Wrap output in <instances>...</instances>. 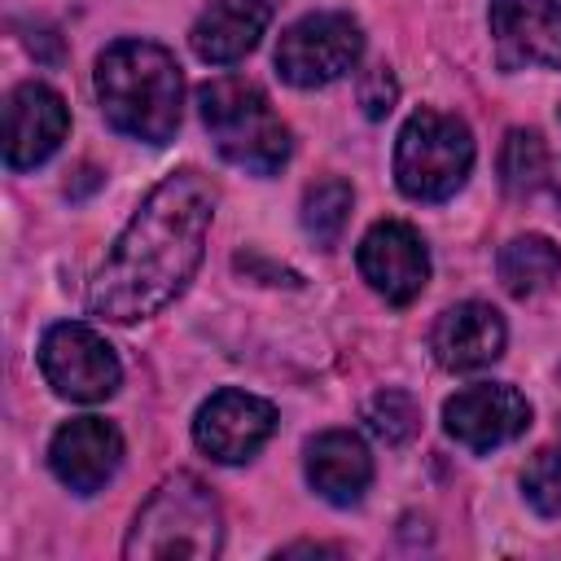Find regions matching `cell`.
<instances>
[{"label":"cell","instance_id":"cell-1","mask_svg":"<svg viewBox=\"0 0 561 561\" xmlns=\"http://www.w3.org/2000/svg\"><path fill=\"white\" fill-rule=\"evenodd\" d=\"M215 219V188L202 171H171L149 188L131 224L88 285V311L110 324L158 316L193 280Z\"/></svg>","mask_w":561,"mask_h":561},{"label":"cell","instance_id":"cell-2","mask_svg":"<svg viewBox=\"0 0 561 561\" xmlns=\"http://www.w3.org/2000/svg\"><path fill=\"white\" fill-rule=\"evenodd\" d=\"M96 101L114 131L145 145H167L184 105L180 61L153 39H114L96 57Z\"/></svg>","mask_w":561,"mask_h":561},{"label":"cell","instance_id":"cell-3","mask_svg":"<svg viewBox=\"0 0 561 561\" xmlns=\"http://www.w3.org/2000/svg\"><path fill=\"white\" fill-rule=\"evenodd\" d=\"M197 110L224 162L250 175H276L285 167L294 140L259 83L237 79V75L210 79L197 88Z\"/></svg>","mask_w":561,"mask_h":561},{"label":"cell","instance_id":"cell-4","mask_svg":"<svg viewBox=\"0 0 561 561\" xmlns=\"http://www.w3.org/2000/svg\"><path fill=\"white\" fill-rule=\"evenodd\" d=\"M224 543V513L215 491L193 473H171L136 513L131 535L123 543L127 557L140 561H202Z\"/></svg>","mask_w":561,"mask_h":561},{"label":"cell","instance_id":"cell-5","mask_svg":"<svg viewBox=\"0 0 561 561\" xmlns=\"http://www.w3.org/2000/svg\"><path fill=\"white\" fill-rule=\"evenodd\" d=\"M473 171V136L456 114L416 110L394 140V184L412 202H447Z\"/></svg>","mask_w":561,"mask_h":561},{"label":"cell","instance_id":"cell-6","mask_svg":"<svg viewBox=\"0 0 561 561\" xmlns=\"http://www.w3.org/2000/svg\"><path fill=\"white\" fill-rule=\"evenodd\" d=\"M364 53V31L351 13L324 9L289 22L276 44V70L294 88H324L355 70Z\"/></svg>","mask_w":561,"mask_h":561},{"label":"cell","instance_id":"cell-7","mask_svg":"<svg viewBox=\"0 0 561 561\" xmlns=\"http://www.w3.org/2000/svg\"><path fill=\"white\" fill-rule=\"evenodd\" d=\"M39 373H44V381L61 399H75V403H101L123 381L114 346L96 329L75 324V320L53 324L44 333V342H39Z\"/></svg>","mask_w":561,"mask_h":561},{"label":"cell","instance_id":"cell-8","mask_svg":"<svg viewBox=\"0 0 561 561\" xmlns=\"http://www.w3.org/2000/svg\"><path fill=\"white\" fill-rule=\"evenodd\" d=\"M355 263H359V276L368 280V289L381 294L390 307H408L412 298H421V289L430 280V250H425L421 232L403 219L373 224L355 250Z\"/></svg>","mask_w":561,"mask_h":561},{"label":"cell","instance_id":"cell-9","mask_svg":"<svg viewBox=\"0 0 561 561\" xmlns=\"http://www.w3.org/2000/svg\"><path fill=\"white\" fill-rule=\"evenodd\" d=\"M526 425H530V403L504 381L465 386L443 403V430L469 451L504 447L517 434H526Z\"/></svg>","mask_w":561,"mask_h":561},{"label":"cell","instance_id":"cell-10","mask_svg":"<svg viewBox=\"0 0 561 561\" xmlns=\"http://www.w3.org/2000/svg\"><path fill=\"white\" fill-rule=\"evenodd\" d=\"M276 430V408L259 394L245 390H215L193 421V443L219 460V465H241L250 460Z\"/></svg>","mask_w":561,"mask_h":561},{"label":"cell","instance_id":"cell-11","mask_svg":"<svg viewBox=\"0 0 561 561\" xmlns=\"http://www.w3.org/2000/svg\"><path fill=\"white\" fill-rule=\"evenodd\" d=\"M70 131V110L61 101V92H53L48 83H18L9 92V110H4V162L9 171H31L39 162H48L61 140Z\"/></svg>","mask_w":561,"mask_h":561},{"label":"cell","instance_id":"cell-12","mask_svg":"<svg viewBox=\"0 0 561 561\" xmlns=\"http://www.w3.org/2000/svg\"><path fill=\"white\" fill-rule=\"evenodd\" d=\"M123 460V434L105 416H75L48 443V469L75 495L101 491Z\"/></svg>","mask_w":561,"mask_h":561},{"label":"cell","instance_id":"cell-13","mask_svg":"<svg viewBox=\"0 0 561 561\" xmlns=\"http://www.w3.org/2000/svg\"><path fill=\"white\" fill-rule=\"evenodd\" d=\"M491 35L508 70L561 66V0H491Z\"/></svg>","mask_w":561,"mask_h":561},{"label":"cell","instance_id":"cell-14","mask_svg":"<svg viewBox=\"0 0 561 561\" xmlns=\"http://www.w3.org/2000/svg\"><path fill=\"white\" fill-rule=\"evenodd\" d=\"M504 316L491 307V302H456L447 307L438 320H434V333H430V346H434V359L451 373H473V368H486L504 355Z\"/></svg>","mask_w":561,"mask_h":561},{"label":"cell","instance_id":"cell-15","mask_svg":"<svg viewBox=\"0 0 561 561\" xmlns=\"http://www.w3.org/2000/svg\"><path fill=\"white\" fill-rule=\"evenodd\" d=\"M307 482L316 486L320 500L351 508L364 500L373 482V456L359 434L351 430H324L307 443Z\"/></svg>","mask_w":561,"mask_h":561},{"label":"cell","instance_id":"cell-16","mask_svg":"<svg viewBox=\"0 0 561 561\" xmlns=\"http://www.w3.org/2000/svg\"><path fill=\"white\" fill-rule=\"evenodd\" d=\"M267 22H272V0H215L193 22L188 44L202 61L228 66V61H241L245 53H254Z\"/></svg>","mask_w":561,"mask_h":561},{"label":"cell","instance_id":"cell-17","mask_svg":"<svg viewBox=\"0 0 561 561\" xmlns=\"http://www.w3.org/2000/svg\"><path fill=\"white\" fill-rule=\"evenodd\" d=\"M495 267H500V285H504L513 298H530V294L548 289V285L561 276V250H557L548 237L526 232V237H513V241L500 250Z\"/></svg>","mask_w":561,"mask_h":561},{"label":"cell","instance_id":"cell-18","mask_svg":"<svg viewBox=\"0 0 561 561\" xmlns=\"http://www.w3.org/2000/svg\"><path fill=\"white\" fill-rule=\"evenodd\" d=\"M351 202H355V193H351L346 180H320V184L307 188V197H302V228H307V237L320 250H333L342 241V228L351 219Z\"/></svg>","mask_w":561,"mask_h":561},{"label":"cell","instance_id":"cell-19","mask_svg":"<svg viewBox=\"0 0 561 561\" xmlns=\"http://www.w3.org/2000/svg\"><path fill=\"white\" fill-rule=\"evenodd\" d=\"M543 175H548V149H543L539 131L513 127L500 149V184L508 193H535L543 184Z\"/></svg>","mask_w":561,"mask_h":561},{"label":"cell","instance_id":"cell-20","mask_svg":"<svg viewBox=\"0 0 561 561\" xmlns=\"http://www.w3.org/2000/svg\"><path fill=\"white\" fill-rule=\"evenodd\" d=\"M364 421H368V430L381 438V443H408L412 434H416V421H421V412H416V403L403 394V390H377L373 399H368V408H364Z\"/></svg>","mask_w":561,"mask_h":561},{"label":"cell","instance_id":"cell-21","mask_svg":"<svg viewBox=\"0 0 561 561\" xmlns=\"http://www.w3.org/2000/svg\"><path fill=\"white\" fill-rule=\"evenodd\" d=\"M522 495L535 513L561 517V447H539L522 469Z\"/></svg>","mask_w":561,"mask_h":561},{"label":"cell","instance_id":"cell-22","mask_svg":"<svg viewBox=\"0 0 561 561\" xmlns=\"http://www.w3.org/2000/svg\"><path fill=\"white\" fill-rule=\"evenodd\" d=\"M394 96H399V83L386 66H373V70L359 75V105H364L368 118H386L394 110Z\"/></svg>","mask_w":561,"mask_h":561}]
</instances>
